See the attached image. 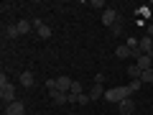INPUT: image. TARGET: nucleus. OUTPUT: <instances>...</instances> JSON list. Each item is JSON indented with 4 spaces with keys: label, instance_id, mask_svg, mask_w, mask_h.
Instances as JSON below:
<instances>
[{
    "label": "nucleus",
    "instance_id": "1",
    "mask_svg": "<svg viewBox=\"0 0 153 115\" xmlns=\"http://www.w3.org/2000/svg\"><path fill=\"white\" fill-rule=\"evenodd\" d=\"M0 97L5 100L8 105L16 102V87H13V82L8 79L5 74H0Z\"/></svg>",
    "mask_w": 153,
    "mask_h": 115
},
{
    "label": "nucleus",
    "instance_id": "2",
    "mask_svg": "<svg viewBox=\"0 0 153 115\" xmlns=\"http://www.w3.org/2000/svg\"><path fill=\"white\" fill-rule=\"evenodd\" d=\"M130 97V92H128V87H115V90H107L105 92V100L107 102H115V105H120L123 100Z\"/></svg>",
    "mask_w": 153,
    "mask_h": 115
},
{
    "label": "nucleus",
    "instance_id": "3",
    "mask_svg": "<svg viewBox=\"0 0 153 115\" xmlns=\"http://www.w3.org/2000/svg\"><path fill=\"white\" fill-rule=\"evenodd\" d=\"M117 21H120V13L115 10V8H105V10H102V23H105L107 28H112Z\"/></svg>",
    "mask_w": 153,
    "mask_h": 115
},
{
    "label": "nucleus",
    "instance_id": "4",
    "mask_svg": "<svg viewBox=\"0 0 153 115\" xmlns=\"http://www.w3.org/2000/svg\"><path fill=\"white\" fill-rule=\"evenodd\" d=\"M5 115H26V105L21 100H16V102L5 105Z\"/></svg>",
    "mask_w": 153,
    "mask_h": 115
},
{
    "label": "nucleus",
    "instance_id": "5",
    "mask_svg": "<svg viewBox=\"0 0 153 115\" xmlns=\"http://www.w3.org/2000/svg\"><path fill=\"white\" fill-rule=\"evenodd\" d=\"M138 49H140L143 54H148V56H153V38H151V36H143L140 41H138Z\"/></svg>",
    "mask_w": 153,
    "mask_h": 115
},
{
    "label": "nucleus",
    "instance_id": "6",
    "mask_svg": "<svg viewBox=\"0 0 153 115\" xmlns=\"http://www.w3.org/2000/svg\"><path fill=\"white\" fill-rule=\"evenodd\" d=\"M71 82H74V79H69L66 74L56 77V90H59V92H66V90H71Z\"/></svg>",
    "mask_w": 153,
    "mask_h": 115
},
{
    "label": "nucleus",
    "instance_id": "7",
    "mask_svg": "<svg viewBox=\"0 0 153 115\" xmlns=\"http://www.w3.org/2000/svg\"><path fill=\"white\" fill-rule=\"evenodd\" d=\"M105 92H107V90H105V84H97V82H94L92 87H89V97H92V100L105 97Z\"/></svg>",
    "mask_w": 153,
    "mask_h": 115
},
{
    "label": "nucleus",
    "instance_id": "8",
    "mask_svg": "<svg viewBox=\"0 0 153 115\" xmlns=\"http://www.w3.org/2000/svg\"><path fill=\"white\" fill-rule=\"evenodd\" d=\"M51 102H54V105H66V102H69V92H59V90L51 92Z\"/></svg>",
    "mask_w": 153,
    "mask_h": 115
},
{
    "label": "nucleus",
    "instance_id": "9",
    "mask_svg": "<svg viewBox=\"0 0 153 115\" xmlns=\"http://www.w3.org/2000/svg\"><path fill=\"white\" fill-rule=\"evenodd\" d=\"M21 84H23V87H26V90L36 84V77H33V72H28V69L23 72V74H21Z\"/></svg>",
    "mask_w": 153,
    "mask_h": 115
},
{
    "label": "nucleus",
    "instance_id": "10",
    "mask_svg": "<svg viewBox=\"0 0 153 115\" xmlns=\"http://www.w3.org/2000/svg\"><path fill=\"white\" fill-rule=\"evenodd\" d=\"M117 108H120V113H123V115H133V110H135V102H133V100L128 97V100H123V102L117 105Z\"/></svg>",
    "mask_w": 153,
    "mask_h": 115
},
{
    "label": "nucleus",
    "instance_id": "11",
    "mask_svg": "<svg viewBox=\"0 0 153 115\" xmlns=\"http://www.w3.org/2000/svg\"><path fill=\"white\" fill-rule=\"evenodd\" d=\"M115 56H117V59H128V56H133V49H130L128 44H123V46L115 49Z\"/></svg>",
    "mask_w": 153,
    "mask_h": 115
},
{
    "label": "nucleus",
    "instance_id": "12",
    "mask_svg": "<svg viewBox=\"0 0 153 115\" xmlns=\"http://www.w3.org/2000/svg\"><path fill=\"white\" fill-rule=\"evenodd\" d=\"M135 64L140 66L143 72H146V69H153V61H151V56H148V54H143V56H138V59H135Z\"/></svg>",
    "mask_w": 153,
    "mask_h": 115
},
{
    "label": "nucleus",
    "instance_id": "13",
    "mask_svg": "<svg viewBox=\"0 0 153 115\" xmlns=\"http://www.w3.org/2000/svg\"><path fill=\"white\" fill-rule=\"evenodd\" d=\"M3 33H5V38H18V36H21V31H18V23H8Z\"/></svg>",
    "mask_w": 153,
    "mask_h": 115
},
{
    "label": "nucleus",
    "instance_id": "14",
    "mask_svg": "<svg viewBox=\"0 0 153 115\" xmlns=\"http://www.w3.org/2000/svg\"><path fill=\"white\" fill-rule=\"evenodd\" d=\"M128 77H130V79H140V77H143V69H140L138 64L128 66Z\"/></svg>",
    "mask_w": 153,
    "mask_h": 115
},
{
    "label": "nucleus",
    "instance_id": "15",
    "mask_svg": "<svg viewBox=\"0 0 153 115\" xmlns=\"http://www.w3.org/2000/svg\"><path fill=\"white\" fill-rule=\"evenodd\" d=\"M110 31H112V36H120V33H123V31H125V23H123V16H120V21L115 23V26H112V28H110Z\"/></svg>",
    "mask_w": 153,
    "mask_h": 115
},
{
    "label": "nucleus",
    "instance_id": "16",
    "mask_svg": "<svg viewBox=\"0 0 153 115\" xmlns=\"http://www.w3.org/2000/svg\"><path fill=\"white\" fill-rule=\"evenodd\" d=\"M82 92H84L82 82H76V79H74V82H71V90H69V95H74V97H76V95H82Z\"/></svg>",
    "mask_w": 153,
    "mask_h": 115
},
{
    "label": "nucleus",
    "instance_id": "17",
    "mask_svg": "<svg viewBox=\"0 0 153 115\" xmlns=\"http://www.w3.org/2000/svg\"><path fill=\"white\" fill-rule=\"evenodd\" d=\"M38 36L41 38H51V28L46 26V23H41V26H38Z\"/></svg>",
    "mask_w": 153,
    "mask_h": 115
},
{
    "label": "nucleus",
    "instance_id": "18",
    "mask_svg": "<svg viewBox=\"0 0 153 115\" xmlns=\"http://www.w3.org/2000/svg\"><path fill=\"white\" fill-rule=\"evenodd\" d=\"M143 87V82H140V79H130V84H128V92H138V90H140Z\"/></svg>",
    "mask_w": 153,
    "mask_h": 115
},
{
    "label": "nucleus",
    "instance_id": "19",
    "mask_svg": "<svg viewBox=\"0 0 153 115\" xmlns=\"http://www.w3.org/2000/svg\"><path fill=\"white\" fill-rule=\"evenodd\" d=\"M140 82H143V84H153V69H146V72H143Z\"/></svg>",
    "mask_w": 153,
    "mask_h": 115
},
{
    "label": "nucleus",
    "instance_id": "20",
    "mask_svg": "<svg viewBox=\"0 0 153 115\" xmlns=\"http://www.w3.org/2000/svg\"><path fill=\"white\" fill-rule=\"evenodd\" d=\"M31 26H33L31 21H21V23H18V31H21V36H23V33H28V31H31Z\"/></svg>",
    "mask_w": 153,
    "mask_h": 115
},
{
    "label": "nucleus",
    "instance_id": "21",
    "mask_svg": "<svg viewBox=\"0 0 153 115\" xmlns=\"http://www.w3.org/2000/svg\"><path fill=\"white\" fill-rule=\"evenodd\" d=\"M46 90H49V95L56 92V79H46Z\"/></svg>",
    "mask_w": 153,
    "mask_h": 115
},
{
    "label": "nucleus",
    "instance_id": "22",
    "mask_svg": "<svg viewBox=\"0 0 153 115\" xmlns=\"http://www.w3.org/2000/svg\"><path fill=\"white\" fill-rule=\"evenodd\" d=\"M89 8H105V3H102V0H92V3H89Z\"/></svg>",
    "mask_w": 153,
    "mask_h": 115
},
{
    "label": "nucleus",
    "instance_id": "23",
    "mask_svg": "<svg viewBox=\"0 0 153 115\" xmlns=\"http://www.w3.org/2000/svg\"><path fill=\"white\" fill-rule=\"evenodd\" d=\"M94 82H97V84H105V74H102V72H100V74H94Z\"/></svg>",
    "mask_w": 153,
    "mask_h": 115
},
{
    "label": "nucleus",
    "instance_id": "24",
    "mask_svg": "<svg viewBox=\"0 0 153 115\" xmlns=\"http://www.w3.org/2000/svg\"><path fill=\"white\" fill-rule=\"evenodd\" d=\"M146 31H148L146 36H151V38H153V23H148V28H146Z\"/></svg>",
    "mask_w": 153,
    "mask_h": 115
},
{
    "label": "nucleus",
    "instance_id": "25",
    "mask_svg": "<svg viewBox=\"0 0 153 115\" xmlns=\"http://www.w3.org/2000/svg\"><path fill=\"white\" fill-rule=\"evenodd\" d=\"M66 115H76V113H66Z\"/></svg>",
    "mask_w": 153,
    "mask_h": 115
},
{
    "label": "nucleus",
    "instance_id": "26",
    "mask_svg": "<svg viewBox=\"0 0 153 115\" xmlns=\"http://www.w3.org/2000/svg\"><path fill=\"white\" fill-rule=\"evenodd\" d=\"M151 61H153V56H151Z\"/></svg>",
    "mask_w": 153,
    "mask_h": 115
},
{
    "label": "nucleus",
    "instance_id": "27",
    "mask_svg": "<svg viewBox=\"0 0 153 115\" xmlns=\"http://www.w3.org/2000/svg\"><path fill=\"white\" fill-rule=\"evenodd\" d=\"M26 115H31V113H26Z\"/></svg>",
    "mask_w": 153,
    "mask_h": 115
}]
</instances>
